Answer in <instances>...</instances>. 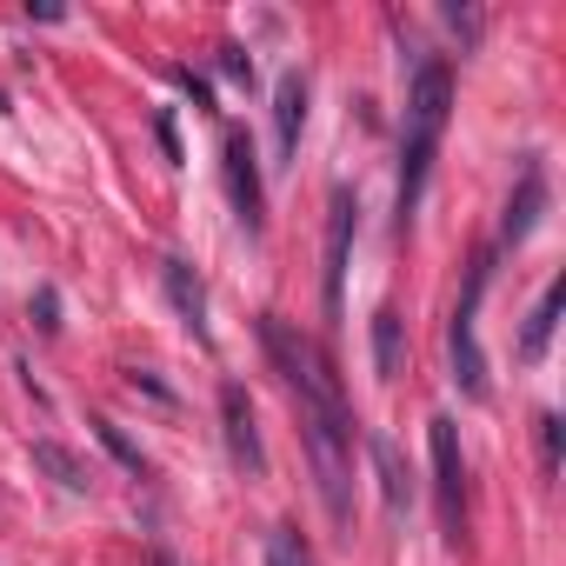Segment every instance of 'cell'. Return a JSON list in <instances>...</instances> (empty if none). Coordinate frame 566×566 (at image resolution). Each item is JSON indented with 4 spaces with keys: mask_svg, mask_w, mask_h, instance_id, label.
I'll return each mask as SVG.
<instances>
[{
    "mask_svg": "<svg viewBox=\"0 0 566 566\" xmlns=\"http://www.w3.org/2000/svg\"><path fill=\"white\" fill-rule=\"evenodd\" d=\"M94 440H101V447H107V453H114V460L134 473V480H147V453H140V447H134V440H127L114 420H94Z\"/></svg>",
    "mask_w": 566,
    "mask_h": 566,
    "instance_id": "cell-15",
    "label": "cell"
},
{
    "mask_svg": "<svg viewBox=\"0 0 566 566\" xmlns=\"http://www.w3.org/2000/svg\"><path fill=\"white\" fill-rule=\"evenodd\" d=\"M266 566H314V553H307V539L294 526H273L266 533Z\"/></svg>",
    "mask_w": 566,
    "mask_h": 566,
    "instance_id": "cell-16",
    "label": "cell"
},
{
    "mask_svg": "<svg viewBox=\"0 0 566 566\" xmlns=\"http://www.w3.org/2000/svg\"><path fill=\"white\" fill-rule=\"evenodd\" d=\"M260 347H266V360L280 367V380H287V394L301 407V440H307L327 520L354 526V413H347V394H340V374H334L327 347L314 334H301L294 321H280V314H260Z\"/></svg>",
    "mask_w": 566,
    "mask_h": 566,
    "instance_id": "cell-1",
    "label": "cell"
},
{
    "mask_svg": "<svg viewBox=\"0 0 566 566\" xmlns=\"http://www.w3.org/2000/svg\"><path fill=\"white\" fill-rule=\"evenodd\" d=\"M447 107H453V67L447 61H420L413 87H407V120H400V180H394L400 233L420 213V193H427V174H433V154H440V134H447Z\"/></svg>",
    "mask_w": 566,
    "mask_h": 566,
    "instance_id": "cell-2",
    "label": "cell"
},
{
    "mask_svg": "<svg viewBox=\"0 0 566 566\" xmlns=\"http://www.w3.org/2000/svg\"><path fill=\"white\" fill-rule=\"evenodd\" d=\"M367 453H374V467H380V493H387V513L394 520H407V500H413V480H407V460H400V447L374 427L367 433Z\"/></svg>",
    "mask_w": 566,
    "mask_h": 566,
    "instance_id": "cell-12",
    "label": "cell"
},
{
    "mask_svg": "<svg viewBox=\"0 0 566 566\" xmlns=\"http://www.w3.org/2000/svg\"><path fill=\"white\" fill-rule=\"evenodd\" d=\"M400 367H407V321L394 307H380L374 314V374L380 380H400Z\"/></svg>",
    "mask_w": 566,
    "mask_h": 566,
    "instance_id": "cell-13",
    "label": "cell"
},
{
    "mask_svg": "<svg viewBox=\"0 0 566 566\" xmlns=\"http://www.w3.org/2000/svg\"><path fill=\"white\" fill-rule=\"evenodd\" d=\"M34 467H48L67 493H94V467H87V460H74L61 440H34Z\"/></svg>",
    "mask_w": 566,
    "mask_h": 566,
    "instance_id": "cell-14",
    "label": "cell"
},
{
    "mask_svg": "<svg viewBox=\"0 0 566 566\" xmlns=\"http://www.w3.org/2000/svg\"><path fill=\"white\" fill-rule=\"evenodd\" d=\"M220 174H227V200H233V220L247 227V233H260L266 227V187H260V154H253V134H227V147H220Z\"/></svg>",
    "mask_w": 566,
    "mask_h": 566,
    "instance_id": "cell-5",
    "label": "cell"
},
{
    "mask_svg": "<svg viewBox=\"0 0 566 566\" xmlns=\"http://www.w3.org/2000/svg\"><path fill=\"white\" fill-rule=\"evenodd\" d=\"M220 427H227V453H233V467H247V473L260 480V473H266V447H260V420H253V400H247L240 380L220 387Z\"/></svg>",
    "mask_w": 566,
    "mask_h": 566,
    "instance_id": "cell-7",
    "label": "cell"
},
{
    "mask_svg": "<svg viewBox=\"0 0 566 566\" xmlns=\"http://www.w3.org/2000/svg\"><path fill=\"white\" fill-rule=\"evenodd\" d=\"M427 440H433V493H440V526L447 539L467 533V460H460V427L447 413L427 420Z\"/></svg>",
    "mask_w": 566,
    "mask_h": 566,
    "instance_id": "cell-4",
    "label": "cell"
},
{
    "mask_svg": "<svg viewBox=\"0 0 566 566\" xmlns=\"http://www.w3.org/2000/svg\"><path fill=\"white\" fill-rule=\"evenodd\" d=\"M354 227H360V207L347 187H334L327 200V266H321V301H327V321H340V301H347V253H354Z\"/></svg>",
    "mask_w": 566,
    "mask_h": 566,
    "instance_id": "cell-6",
    "label": "cell"
},
{
    "mask_svg": "<svg viewBox=\"0 0 566 566\" xmlns=\"http://www.w3.org/2000/svg\"><path fill=\"white\" fill-rule=\"evenodd\" d=\"M539 213H546V167L526 160V167H520V187H513V200H506V220H500V247H520V240L539 227Z\"/></svg>",
    "mask_w": 566,
    "mask_h": 566,
    "instance_id": "cell-10",
    "label": "cell"
},
{
    "mask_svg": "<svg viewBox=\"0 0 566 566\" xmlns=\"http://www.w3.org/2000/svg\"><path fill=\"white\" fill-rule=\"evenodd\" d=\"M486 280H493V253H473L467 266V294L447 321V354H453V387L467 400H486V360H480V340H473V321H480V301H486Z\"/></svg>",
    "mask_w": 566,
    "mask_h": 566,
    "instance_id": "cell-3",
    "label": "cell"
},
{
    "mask_svg": "<svg viewBox=\"0 0 566 566\" xmlns=\"http://www.w3.org/2000/svg\"><path fill=\"white\" fill-rule=\"evenodd\" d=\"M559 301H566V280L553 273V280H546V294H539V301H533V314H526V327H520V360H526V367H539V360H546L553 327H559Z\"/></svg>",
    "mask_w": 566,
    "mask_h": 566,
    "instance_id": "cell-11",
    "label": "cell"
},
{
    "mask_svg": "<svg viewBox=\"0 0 566 566\" xmlns=\"http://www.w3.org/2000/svg\"><path fill=\"white\" fill-rule=\"evenodd\" d=\"M160 287H167V301H174L180 327L207 347V340H213V327H207V287H200V273H193L187 260H160Z\"/></svg>",
    "mask_w": 566,
    "mask_h": 566,
    "instance_id": "cell-9",
    "label": "cell"
},
{
    "mask_svg": "<svg viewBox=\"0 0 566 566\" xmlns=\"http://www.w3.org/2000/svg\"><path fill=\"white\" fill-rule=\"evenodd\" d=\"M307 74L301 67H287V74H280L273 81V154L280 160H294L301 154V127H307Z\"/></svg>",
    "mask_w": 566,
    "mask_h": 566,
    "instance_id": "cell-8",
    "label": "cell"
},
{
    "mask_svg": "<svg viewBox=\"0 0 566 566\" xmlns=\"http://www.w3.org/2000/svg\"><path fill=\"white\" fill-rule=\"evenodd\" d=\"M220 67H227L233 81H253V61H247V48H220Z\"/></svg>",
    "mask_w": 566,
    "mask_h": 566,
    "instance_id": "cell-17",
    "label": "cell"
},
{
    "mask_svg": "<svg viewBox=\"0 0 566 566\" xmlns=\"http://www.w3.org/2000/svg\"><path fill=\"white\" fill-rule=\"evenodd\" d=\"M154 566H174V553H154Z\"/></svg>",
    "mask_w": 566,
    "mask_h": 566,
    "instance_id": "cell-20",
    "label": "cell"
},
{
    "mask_svg": "<svg viewBox=\"0 0 566 566\" xmlns=\"http://www.w3.org/2000/svg\"><path fill=\"white\" fill-rule=\"evenodd\" d=\"M539 447H546V467H559V420L539 413Z\"/></svg>",
    "mask_w": 566,
    "mask_h": 566,
    "instance_id": "cell-19",
    "label": "cell"
},
{
    "mask_svg": "<svg viewBox=\"0 0 566 566\" xmlns=\"http://www.w3.org/2000/svg\"><path fill=\"white\" fill-rule=\"evenodd\" d=\"M34 314H41V334H54V327H61V321H54V314H61V294H54V287H41Z\"/></svg>",
    "mask_w": 566,
    "mask_h": 566,
    "instance_id": "cell-18",
    "label": "cell"
}]
</instances>
